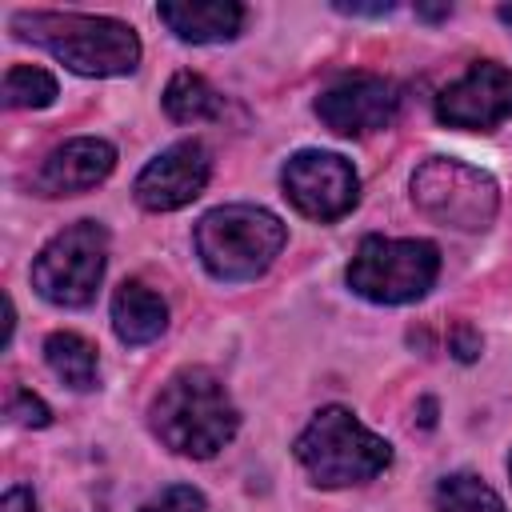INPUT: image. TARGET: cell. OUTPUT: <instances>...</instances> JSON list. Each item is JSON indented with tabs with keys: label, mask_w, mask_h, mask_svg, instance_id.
Wrapping results in <instances>:
<instances>
[{
	"label": "cell",
	"mask_w": 512,
	"mask_h": 512,
	"mask_svg": "<svg viewBox=\"0 0 512 512\" xmlns=\"http://www.w3.org/2000/svg\"><path fill=\"white\" fill-rule=\"evenodd\" d=\"M436 272H440V248L432 240L364 236L344 276L348 288L372 304H408L436 284Z\"/></svg>",
	"instance_id": "6"
},
{
	"label": "cell",
	"mask_w": 512,
	"mask_h": 512,
	"mask_svg": "<svg viewBox=\"0 0 512 512\" xmlns=\"http://www.w3.org/2000/svg\"><path fill=\"white\" fill-rule=\"evenodd\" d=\"M496 16H500V20L512 28V4H500V8H496Z\"/></svg>",
	"instance_id": "25"
},
{
	"label": "cell",
	"mask_w": 512,
	"mask_h": 512,
	"mask_svg": "<svg viewBox=\"0 0 512 512\" xmlns=\"http://www.w3.org/2000/svg\"><path fill=\"white\" fill-rule=\"evenodd\" d=\"M280 188L296 212H304L308 220H320V224L340 220L360 200L356 168L340 152H320V148H304V152L288 156V164L280 172Z\"/></svg>",
	"instance_id": "8"
},
{
	"label": "cell",
	"mask_w": 512,
	"mask_h": 512,
	"mask_svg": "<svg viewBox=\"0 0 512 512\" xmlns=\"http://www.w3.org/2000/svg\"><path fill=\"white\" fill-rule=\"evenodd\" d=\"M436 512H504V500L472 472H452L436 484Z\"/></svg>",
	"instance_id": "17"
},
{
	"label": "cell",
	"mask_w": 512,
	"mask_h": 512,
	"mask_svg": "<svg viewBox=\"0 0 512 512\" xmlns=\"http://www.w3.org/2000/svg\"><path fill=\"white\" fill-rule=\"evenodd\" d=\"M156 16L184 44H224L244 28V8L236 0H164Z\"/></svg>",
	"instance_id": "13"
},
{
	"label": "cell",
	"mask_w": 512,
	"mask_h": 512,
	"mask_svg": "<svg viewBox=\"0 0 512 512\" xmlns=\"http://www.w3.org/2000/svg\"><path fill=\"white\" fill-rule=\"evenodd\" d=\"M332 8L344 12V16H388L396 4H388V0H384V4H344V0H340V4H332Z\"/></svg>",
	"instance_id": "23"
},
{
	"label": "cell",
	"mask_w": 512,
	"mask_h": 512,
	"mask_svg": "<svg viewBox=\"0 0 512 512\" xmlns=\"http://www.w3.org/2000/svg\"><path fill=\"white\" fill-rule=\"evenodd\" d=\"M452 12V4H416V16H424V20H444Z\"/></svg>",
	"instance_id": "24"
},
{
	"label": "cell",
	"mask_w": 512,
	"mask_h": 512,
	"mask_svg": "<svg viewBox=\"0 0 512 512\" xmlns=\"http://www.w3.org/2000/svg\"><path fill=\"white\" fill-rule=\"evenodd\" d=\"M316 116L328 132L336 136H368V132H380L396 120L400 112V88L384 76H368V72H356V76H344L336 84H328L320 96H316Z\"/></svg>",
	"instance_id": "9"
},
{
	"label": "cell",
	"mask_w": 512,
	"mask_h": 512,
	"mask_svg": "<svg viewBox=\"0 0 512 512\" xmlns=\"http://www.w3.org/2000/svg\"><path fill=\"white\" fill-rule=\"evenodd\" d=\"M452 352H456V360H476L480 356V332L472 328V324H460L456 332H452Z\"/></svg>",
	"instance_id": "21"
},
{
	"label": "cell",
	"mask_w": 512,
	"mask_h": 512,
	"mask_svg": "<svg viewBox=\"0 0 512 512\" xmlns=\"http://www.w3.org/2000/svg\"><path fill=\"white\" fill-rule=\"evenodd\" d=\"M56 100V80L44 68L12 64L4 72V104L8 108H48Z\"/></svg>",
	"instance_id": "18"
},
{
	"label": "cell",
	"mask_w": 512,
	"mask_h": 512,
	"mask_svg": "<svg viewBox=\"0 0 512 512\" xmlns=\"http://www.w3.org/2000/svg\"><path fill=\"white\" fill-rule=\"evenodd\" d=\"M112 168H116V148L108 140L76 136L44 156V164L32 176V192L36 196H80L96 188L100 180H108Z\"/></svg>",
	"instance_id": "12"
},
{
	"label": "cell",
	"mask_w": 512,
	"mask_h": 512,
	"mask_svg": "<svg viewBox=\"0 0 512 512\" xmlns=\"http://www.w3.org/2000/svg\"><path fill=\"white\" fill-rule=\"evenodd\" d=\"M112 328L124 344H152L168 328V304L140 280H124L112 296Z\"/></svg>",
	"instance_id": "14"
},
{
	"label": "cell",
	"mask_w": 512,
	"mask_h": 512,
	"mask_svg": "<svg viewBox=\"0 0 512 512\" xmlns=\"http://www.w3.org/2000/svg\"><path fill=\"white\" fill-rule=\"evenodd\" d=\"M44 360L48 368L72 388V392H92L100 384V356L96 344L84 340L80 332H52L44 340Z\"/></svg>",
	"instance_id": "15"
},
{
	"label": "cell",
	"mask_w": 512,
	"mask_h": 512,
	"mask_svg": "<svg viewBox=\"0 0 512 512\" xmlns=\"http://www.w3.org/2000/svg\"><path fill=\"white\" fill-rule=\"evenodd\" d=\"M192 240H196L200 264L216 280L248 284L272 268V260L288 240V228L280 224L276 212L260 204H224L200 216Z\"/></svg>",
	"instance_id": "3"
},
{
	"label": "cell",
	"mask_w": 512,
	"mask_h": 512,
	"mask_svg": "<svg viewBox=\"0 0 512 512\" xmlns=\"http://www.w3.org/2000/svg\"><path fill=\"white\" fill-rule=\"evenodd\" d=\"M108 264V232L96 220H76L56 232L32 260V288L60 308L92 304Z\"/></svg>",
	"instance_id": "7"
},
{
	"label": "cell",
	"mask_w": 512,
	"mask_h": 512,
	"mask_svg": "<svg viewBox=\"0 0 512 512\" xmlns=\"http://www.w3.org/2000/svg\"><path fill=\"white\" fill-rule=\"evenodd\" d=\"M140 512H204V496L192 484H168Z\"/></svg>",
	"instance_id": "20"
},
{
	"label": "cell",
	"mask_w": 512,
	"mask_h": 512,
	"mask_svg": "<svg viewBox=\"0 0 512 512\" xmlns=\"http://www.w3.org/2000/svg\"><path fill=\"white\" fill-rule=\"evenodd\" d=\"M508 476H512V456H508Z\"/></svg>",
	"instance_id": "26"
},
{
	"label": "cell",
	"mask_w": 512,
	"mask_h": 512,
	"mask_svg": "<svg viewBox=\"0 0 512 512\" xmlns=\"http://www.w3.org/2000/svg\"><path fill=\"white\" fill-rule=\"evenodd\" d=\"M12 32L48 48L80 76H128L140 64L136 28L112 16L84 12H16Z\"/></svg>",
	"instance_id": "2"
},
{
	"label": "cell",
	"mask_w": 512,
	"mask_h": 512,
	"mask_svg": "<svg viewBox=\"0 0 512 512\" xmlns=\"http://www.w3.org/2000/svg\"><path fill=\"white\" fill-rule=\"evenodd\" d=\"M0 512H40V508H36V496H32V488L16 484V488H8V492H4V500H0Z\"/></svg>",
	"instance_id": "22"
},
{
	"label": "cell",
	"mask_w": 512,
	"mask_h": 512,
	"mask_svg": "<svg viewBox=\"0 0 512 512\" xmlns=\"http://www.w3.org/2000/svg\"><path fill=\"white\" fill-rule=\"evenodd\" d=\"M4 412H8V420H12V424H24V428H44V424H52L48 404H44L40 396H32L28 388H12V392H8Z\"/></svg>",
	"instance_id": "19"
},
{
	"label": "cell",
	"mask_w": 512,
	"mask_h": 512,
	"mask_svg": "<svg viewBox=\"0 0 512 512\" xmlns=\"http://www.w3.org/2000/svg\"><path fill=\"white\" fill-rule=\"evenodd\" d=\"M164 112L176 124H200L224 116V96L196 72H176L164 88Z\"/></svg>",
	"instance_id": "16"
},
{
	"label": "cell",
	"mask_w": 512,
	"mask_h": 512,
	"mask_svg": "<svg viewBox=\"0 0 512 512\" xmlns=\"http://www.w3.org/2000/svg\"><path fill=\"white\" fill-rule=\"evenodd\" d=\"M408 188H412V204L432 224H444L456 232H484L500 208L496 180L452 156H428L412 172Z\"/></svg>",
	"instance_id": "5"
},
{
	"label": "cell",
	"mask_w": 512,
	"mask_h": 512,
	"mask_svg": "<svg viewBox=\"0 0 512 512\" xmlns=\"http://www.w3.org/2000/svg\"><path fill=\"white\" fill-rule=\"evenodd\" d=\"M148 416H152V432L160 436V444L192 460L216 456L240 428V412L228 388L220 384L216 372L200 364L172 372L164 388L156 392Z\"/></svg>",
	"instance_id": "1"
},
{
	"label": "cell",
	"mask_w": 512,
	"mask_h": 512,
	"mask_svg": "<svg viewBox=\"0 0 512 512\" xmlns=\"http://www.w3.org/2000/svg\"><path fill=\"white\" fill-rule=\"evenodd\" d=\"M296 460L320 488H348L380 476L392 464V444L364 428L348 408H320L296 436Z\"/></svg>",
	"instance_id": "4"
},
{
	"label": "cell",
	"mask_w": 512,
	"mask_h": 512,
	"mask_svg": "<svg viewBox=\"0 0 512 512\" xmlns=\"http://www.w3.org/2000/svg\"><path fill=\"white\" fill-rule=\"evenodd\" d=\"M208 152L200 140H180L172 148H164L156 160H148L132 184L136 204L148 212H172L184 208L188 200H196L208 184Z\"/></svg>",
	"instance_id": "11"
},
{
	"label": "cell",
	"mask_w": 512,
	"mask_h": 512,
	"mask_svg": "<svg viewBox=\"0 0 512 512\" xmlns=\"http://www.w3.org/2000/svg\"><path fill=\"white\" fill-rule=\"evenodd\" d=\"M512 116V68L476 60L460 80L436 96V120L464 132H492Z\"/></svg>",
	"instance_id": "10"
}]
</instances>
